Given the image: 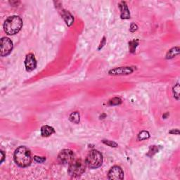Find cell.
Here are the masks:
<instances>
[{"instance_id": "30bf717a", "label": "cell", "mask_w": 180, "mask_h": 180, "mask_svg": "<svg viewBox=\"0 0 180 180\" xmlns=\"http://www.w3.org/2000/svg\"><path fill=\"white\" fill-rule=\"evenodd\" d=\"M119 7L120 11H121V14H120L121 18H122V19H129V18H130V11L128 9V5L126 4L124 2H122L120 3Z\"/></svg>"}, {"instance_id": "4fadbf2b", "label": "cell", "mask_w": 180, "mask_h": 180, "mask_svg": "<svg viewBox=\"0 0 180 180\" xmlns=\"http://www.w3.org/2000/svg\"><path fill=\"white\" fill-rule=\"evenodd\" d=\"M179 54V47H175L172 48L171 50H170L168 53L167 54L166 58L171 59L175 57L177 55Z\"/></svg>"}, {"instance_id": "44dd1931", "label": "cell", "mask_w": 180, "mask_h": 180, "mask_svg": "<svg viewBox=\"0 0 180 180\" xmlns=\"http://www.w3.org/2000/svg\"><path fill=\"white\" fill-rule=\"evenodd\" d=\"M34 159L38 163H43L44 161H45V160H46V158H44V157H38V156H34Z\"/></svg>"}, {"instance_id": "52a82bcc", "label": "cell", "mask_w": 180, "mask_h": 180, "mask_svg": "<svg viewBox=\"0 0 180 180\" xmlns=\"http://www.w3.org/2000/svg\"><path fill=\"white\" fill-rule=\"evenodd\" d=\"M124 177V172L122 168L119 166H113L108 172V178L109 179L119 180Z\"/></svg>"}, {"instance_id": "6da1fadb", "label": "cell", "mask_w": 180, "mask_h": 180, "mask_svg": "<svg viewBox=\"0 0 180 180\" xmlns=\"http://www.w3.org/2000/svg\"><path fill=\"white\" fill-rule=\"evenodd\" d=\"M14 160L20 167L29 166L32 162V155L30 151L27 147L19 146L14 153Z\"/></svg>"}, {"instance_id": "277c9868", "label": "cell", "mask_w": 180, "mask_h": 180, "mask_svg": "<svg viewBox=\"0 0 180 180\" xmlns=\"http://www.w3.org/2000/svg\"><path fill=\"white\" fill-rule=\"evenodd\" d=\"M86 162L81 159H74L69 165L68 173L73 177H78L85 171Z\"/></svg>"}, {"instance_id": "7c38bea8", "label": "cell", "mask_w": 180, "mask_h": 180, "mask_svg": "<svg viewBox=\"0 0 180 180\" xmlns=\"http://www.w3.org/2000/svg\"><path fill=\"white\" fill-rule=\"evenodd\" d=\"M54 133V128H52V127L48 126V125H45L43 126L42 128H41V134L43 136H50V135H52V134Z\"/></svg>"}, {"instance_id": "5b68a950", "label": "cell", "mask_w": 180, "mask_h": 180, "mask_svg": "<svg viewBox=\"0 0 180 180\" xmlns=\"http://www.w3.org/2000/svg\"><path fill=\"white\" fill-rule=\"evenodd\" d=\"M75 159V154L70 149H64L58 154V160L63 164H70Z\"/></svg>"}, {"instance_id": "9c48e42d", "label": "cell", "mask_w": 180, "mask_h": 180, "mask_svg": "<svg viewBox=\"0 0 180 180\" xmlns=\"http://www.w3.org/2000/svg\"><path fill=\"white\" fill-rule=\"evenodd\" d=\"M134 72L132 67H120L109 71V74L112 75H125L131 74Z\"/></svg>"}, {"instance_id": "8992f818", "label": "cell", "mask_w": 180, "mask_h": 180, "mask_svg": "<svg viewBox=\"0 0 180 180\" xmlns=\"http://www.w3.org/2000/svg\"><path fill=\"white\" fill-rule=\"evenodd\" d=\"M13 50V43L8 38H3L1 40V56H7Z\"/></svg>"}, {"instance_id": "603a6c76", "label": "cell", "mask_w": 180, "mask_h": 180, "mask_svg": "<svg viewBox=\"0 0 180 180\" xmlns=\"http://www.w3.org/2000/svg\"><path fill=\"white\" fill-rule=\"evenodd\" d=\"M0 153H1V155H2L1 163H2V162H3V160H4V154L3 151H1V152H0Z\"/></svg>"}, {"instance_id": "ac0fdd59", "label": "cell", "mask_w": 180, "mask_h": 180, "mask_svg": "<svg viewBox=\"0 0 180 180\" xmlns=\"http://www.w3.org/2000/svg\"><path fill=\"white\" fill-rule=\"evenodd\" d=\"M173 93L174 97H175L177 99H179V83L176 84V85L173 87Z\"/></svg>"}, {"instance_id": "ffe728a7", "label": "cell", "mask_w": 180, "mask_h": 180, "mask_svg": "<svg viewBox=\"0 0 180 180\" xmlns=\"http://www.w3.org/2000/svg\"><path fill=\"white\" fill-rule=\"evenodd\" d=\"M158 151V148L157 147L155 146H153L151 148V150L149 151L148 154H150V153H151V155H153V154H155V153H157Z\"/></svg>"}, {"instance_id": "e0dca14e", "label": "cell", "mask_w": 180, "mask_h": 180, "mask_svg": "<svg viewBox=\"0 0 180 180\" xmlns=\"http://www.w3.org/2000/svg\"><path fill=\"white\" fill-rule=\"evenodd\" d=\"M121 103H122L121 99H120V98H118V97L112 98V99L109 101V104L111 106H117V105H119V104H120Z\"/></svg>"}, {"instance_id": "5bb4252c", "label": "cell", "mask_w": 180, "mask_h": 180, "mask_svg": "<svg viewBox=\"0 0 180 180\" xmlns=\"http://www.w3.org/2000/svg\"><path fill=\"white\" fill-rule=\"evenodd\" d=\"M70 120L71 122L77 124L80 122V114L78 112H73L70 116Z\"/></svg>"}, {"instance_id": "cb8c5ba5", "label": "cell", "mask_w": 180, "mask_h": 180, "mask_svg": "<svg viewBox=\"0 0 180 180\" xmlns=\"http://www.w3.org/2000/svg\"><path fill=\"white\" fill-rule=\"evenodd\" d=\"M170 133H173V134H179V130H176V131H175V130L171 131Z\"/></svg>"}, {"instance_id": "3957f363", "label": "cell", "mask_w": 180, "mask_h": 180, "mask_svg": "<svg viewBox=\"0 0 180 180\" xmlns=\"http://www.w3.org/2000/svg\"><path fill=\"white\" fill-rule=\"evenodd\" d=\"M85 162L86 164L91 168H98L103 163V156L99 151L92 150L88 154Z\"/></svg>"}, {"instance_id": "ba28073f", "label": "cell", "mask_w": 180, "mask_h": 180, "mask_svg": "<svg viewBox=\"0 0 180 180\" xmlns=\"http://www.w3.org/2000/svg\"><path fill=\"white\" fill-rule=\"evenodd\" d=\"M25 66L26 70L28 71V72H30V71H32L35 69L37 66V61L35 57L32 54H29L26 56L25 60Z\"/></svg>"}, {"instance_id": "d6986e66", "label": "cell", "mask_w": 180, "mask_h": 180, "mask_svg": "<svg viewBox=\"0 0 180 180\" xmlns=\"http://www.w3.org/2000/svg\"><path fill=\"white\" fill-rule=\"evenodd\" d=\"M103 143L104 144L108 145L110 147H117L118 144H116V142H112V141H109V140H103Z\"/></svg>"}, {"instance_id": "2e32d148", "label": "cell", "mask_w": 180, "mask_h": 180, "mask_svg": "<svg viewBox=\"0 0 180 180\" xmlns=\"http://www.w3.org/2000/svg\"><path fill=\"white\" fill-rule=\"evenodd\" d=\"M150 137V134L147 131H142L138 135V140L142 141L144 140H147Z\"/></svg>"}, {"instance_id": "7402d4cb", "label": "cell", "mask_w": 180, "mask_h": 180, "mask_svg": "<svg viewBox=\"0 0 180 180\" xmlns=\"http://www.w3.org/2000/svg\"><path fill=\"white\" fill-rule=\"evenodd\" d=\"M137 30V26L135 25V24H132L131 25V27H130V31L131 32H134L136 31V30Z\"/></svg>"}, {"instance_id": "9a60e30c", "label": "cell", "mask_w": 180, "mask_h": 180, "mask_svg": "<svg viewBox=\"0 0 180 180\" xmlns=\"http://www.w3.org/2000/svg\"><path fill=\"white\" fill-rule=\"evenodd\" d=\"M139 44V41L136 40H134L129 43V47H130V50L132 53H134L136 50V47Z\"/></svg>"}, {"instance_id": "8fae6325", "label": "cell", "mask_w": 180, "mask_h": 180, "mask_svg": "<svg viewBox=\"0 0 180 180\" xmlns=\"http://www.w3.org/2000/svg\"><path fill=\"white\" fill-rule=\"evenodd\" d=\"M61 16H62L63 18L68 26H70L73 23L74 18H73V16L66 10H63L62 12H61Z\"/></svg>"}, {"instance_id": "7a4b0ae2", "label": "cell", "mask_w": 180, "mask_h": 180, "mask_svg": "<svg viewBox=\"0 0 180 180\" xmlns=\"http://www.w3.org/2000/svg\"><path fill=\"white\" fill-rule=\"evenodd\" d=\"M22 27V20L19 16H13L8 18L4 24V29L6 33L13 35L18 33Z\"/></svg>"}]
</instances>
